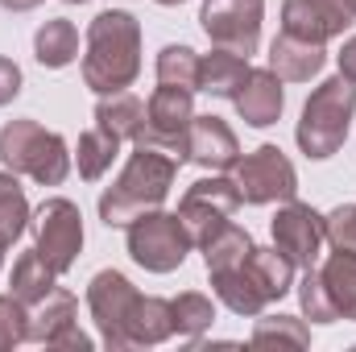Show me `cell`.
Instances as JSON below:
<instances>
[{
  "mask_svg": "<svg viewBox=\"0 0 356 352\" xmlns=\"http://www.w3.org/2000/svg\"><path fill=\"white\" fill-rule=\"evenodd\" d=\"M141 75V21L129 8H104L88 25L83 83L95 95L129 91Z\"/></svg>",
  "mask_w": 356,
  "mask_h": 352,
  "instance_id": "1",
  "label": "cell"
},
{
  "mask_svg": "<svg viewBox=\"0 0 356 352\" xmlns=\"http://www.w3.org/2000/svg\"><path fill=\"white\" fill-rule=\"evenodd\" d=\"M178 162L175 154L154 150V145H133L124 170L116 175V182L99 195V220L108 228H124L133 224L141 211H154L170 199V186L178 178Z\"/></svg>",
  "mask_w": 356,
  "mask_h": 352,
  "instance_id": "2",
  "label": "cell"
},
{
  "mask_svg": "<svg viewBox=\"0 0 356 352\" xmlns=\"http://www.w3.org/2000/svg\"><path fill=\"white\" fill-rule=\"evenodd\" d=\"M353 116H356V83L344 79V75L323 79L319 88L307 95L302 116H298V125H294L298 150H302L311 162L336 158V154L344 150V141H348Z\"/></svg>",
  "mask_w": 356,
  "mask_h": 352,
  "instance_id": "3",
  "label": "cell"
},
{
  "mask_svg": "<svg viewBox=\"0 0 356 352\" xmlns=\"http://www.w3.org/2000/svg\"><path fill=\"white\" fill-rule=\"evenodd\" d=\"M0 162L13 175L33 178L38 186H63L75 166V154L58 133L21 116V120H8L0 129Z\"/></svg>",
  "mask_w": 356,
  "mask_h": 352,
  "instance_id": "4",
  "label": "cell"
},
{
  "mask_svg": "<svg viewBox=\"0 0 356 352\" xmlns=\"http://www.w3.org/2000/svg\"><path fill=\"white\" fill-rule=\"evenodd\" d=\"M124 249L145 273H175L195 249L191 232L182 228L178 211H141L133 224H124Z\"/></svg>",
  "mask_w": 356,
  "mask_h": 352,
  "instance_id": "5",
  "label": "cell"
},
{
  "mask_svg": "<svg viewBox=\"0 0 356 352\" xmlns=\"http://www.w3.org/2000/svg\"><path fill=\"white\" fill-rule=\"evenodd\" d=\"M232 182L241 191V203H253V207L286 203L298 195V170L277 145H257L253 154H241L232 166Z\"/></svg>",
  "mask_w": 356,
  "mask_h": 352,
  "instance_id": "6",
  "label": "cell"
},
{
  "mask_svg": "<svg viewBox=\"0 0 356 352\" xmlns=\"http://www.w3.org/2000/svg\"><path fill=\"white\" fill-rule=\"evenodd\" d=\"M29 228H33V249L54 265L58 273L75 269L79 253H83V211H79V203L54 195V199H46L33 211Z\"/></svg>",
  "mask_w": 356,
  "mask_h": 352,
  "instance_id": "7",
  "label": "cell"
},
{
  "mask_svg": "<svg viewBox=\"0 0 356 352\" xmlns=\"http://www.w3.org/2000/svg\"><path fill=\"white\" fill-rule=\"evenodd\" d=\"M236 207H241V191H236L232 175H207V178H199V182H191V186L182 191V199H178V220H182V228L191 232V241H195V249H199L220 224H228V220L236 216Z\"/></svg>",
  "mask_w": 356,
  "mask_h": 352,
  "instance_id": "8",
  "label": "cell"
},
{
  "mask_svg": "<svg viewBox=\"0 0 356 352\" xmlns=\"http://www.w3.org/2000/svg\"><path fill=\"white\" fill-rule=\"evenodd\" d=\"M261 21H266V0H203L199 25L211 46L236 50V54H257L261 46Z\"/></svg>",
  "mask_w": 356,
  "mask_h": 352,
  "instance_id": "9",
  "label": "cell"
},
{
  "mask_svg": "<svg viewBox=\"0 0 356 352\" xmlns=\"http://www.w3.org/2000/svg\"><path fill=\"white\" fill-rule=\"evenodd\" d=\"M269 237H273V249L294 265V269L319 265V253H323V245H327L323 216H319L311 203H298V199H286V203L277 207V216L269 220Z\"/></svg>",
  "mask_w": 356,
  "mask_h": 352,
  "instance_id": "10",
  "label": "cell"
},
{
  "mask_svg": "<svg viewBox=\"0 0 356 352\" xmlns=\"http://www.w3.org/2000/svg\"><path fill=\"white\" fill-rule=\"evenodd\" d=\"M137 294L141 290L120 269H99L88 282V311H91V319H95L99 340L112 352H129L124 349V323H129V311H133Z\"/></svg>",
  "mask_w": 356,
  "mask_h": 352,
  "instance_id": "11",
  "label": "cell"
},
{
  "mask_svg": "<svg viewBox=\"0 0 356 352\" xmlns=\"http://www.w3.org/2000/svg\"><path fill=\"white\" fill-rule=\"evenodd\" d=\"M191 120H195V91L158 83L154 95L145 99V133H141L137 145L166 150L182 162V137H186Z\"/></svg>",
  "mask_w": 356,
  "mask_h": 352,
  "instance_id": "12",
  "label": "cell"
},
{
  "mask_svg": "<svg viewBox=\"0 0 356 352\" xmlns=\"http://www.w3.org/2000/svg\"><path fill=\"white\" fill-rule=\"evenodd\" d=\"M236 158H241V141H236L232 125L220 120V116H211V112L207 116L195 112V120H191V129L182 137V162L203 166L211 175H224V170L236 166Z\"/></svg>",
  "mask_w": 356,
  "mask_h": 352,
  "instance_id": "13",
  "label": "cell"
},
{
  "mask_svg": "<svg viewBox=\"0 0 356 352\" xmlns=\"http://www.w3.org/2000/svg\"><path fill=\"white\" fill-rule=\"evenodd\" d=\"M353 25V13L344 0H282V33H294L302 42L327 46L332 38H344Z\"/></svg>",
  "mask_w": 356,
  "mask_h": 352,
  "instance_id": "14",
  "label": "cell"
},
{
  "mask_svg": "<svg viewBox=\"0 0 356 352\" xmlns=\"http://www.w3.org/2000/svg\"><path fill=\"white\" fill-rule=\"evenodd\" d=\"M327 67V50L319 42H302L294 33H277L269 42V71L282 83H311Z\"/></svg>",
  "mask_w": 356,
  "mask_h": 352,
  "instance_id": "15",
  "label": "cell"
},
{
  "mask_svg": "<svg viewBox=\"0 0 356 352\" xmlns=\"http://www.w3.org/2000/svg\"><path fill=\"white\" fill-rule=\"evenodd\" d=\"M232 104H236V112H241L245 125L269 129V125H277V116L286 108V88H282V79L269 67H261V71H249L245 88L232 95Z\"/></svg>",
  "mask_w": 356,
  "mask_h": 352,
  "instance_id": "16",
  "label": "cell"
},
{
  "mask_svg": "<svg viewBox=\"0 0 356 352\" xmlns=\"http://www.w3.org/2000/svg\"><path fill=\"white\" fill-rule=\"evenodd\" d=\"M175 336V311L170 298L158 294H137L129 323H124V349H158Z\"/></svg>",
  "mask_w": 356,
  "mask_h": 352,
  "instance_id": "17",
  "label": "cell"
},
{
  "mask_svg": "<svg viewBox=\"0 0 356 352\" xmlns=\"http://www.w3.org/2000/svg\"><path fill=\"white\" fill-rule=\"evenodd\" d=\"M249 71L253 67H249L245 54L224 50V46H211V54H199V91L220 95V99H232L236 91L245 88Z\"/></svg>",
  "mask_w": 356,
  "mask_h": 352,
  "instance_id": "18",
  "label": "cell"
},
{
  "mask_svg": "<svg viewBox=\"0 0 356 352\" xmlns=\"http://www.w3.org/2000/svg\"><path fill=\"white\" fill-rule=\"evenodd\" d=\"M71 323H79V303H75L71 290L54 286L42 303L29 307V344H46V349H50L54 336L67 332Z\"/></svg>",
  "mask_w": 356,
  "mask_h": 352,
  "instance_id": "19",
  "label": "cell"
},
{
  "mask_svg": "<svg viewBox=\"0 0 356 352\" xmlns=\"http://www.w3.org/2000/svg\"><path fill=\"white\" fill-rule=\"evenodd\" d=\"M323 278V290L336 307V319L356 323V249H332L327 262L315 265Z\"/></svg>",
  "mask_w": 356,
  "mask_h": 352,
  "instance_id": "20",
  "label": "cell"
},
{
  "mask_svg": "<svg viewBox=\"0 0 356 352\" xmlns=\"http://www.w3.org/2000/svg\"><path fill=\"white\" fill-rule=\"evenodd\" d=\"M207 278H211L216 298H220L232 315H241V319H257L269 307V298L257 290V282L245 273V262L232 265V269H216V273H207Z\"/></svg>",
  "mask_w": 356,
  "mask_h": 352,
  "instance_id": "21",
  "label": "cell"
},
{
  "mask_svg": "<svg viewBox=\"0 0 356 352\" xmlns=\"http://www.w3.org/2000/svg\"><path fill=\"white\" fill-rule=\"evenodd\" d=\"M95 125L116 133L120 141H141L145 133V99H137L133 91H112L95 99Z\"/></svg>",
  "mask_w": 356,
  "mask_h": 352,
  "instance_id": "22",
  "label": "cell"
},
{
  "mask_svg": "<svg viewBox=\"0 0 356 352\" xmlns=\"http://www.w3.org/2000/svg\"><path fill=\"white\" fill-rule=\"evenodd\" d=\"M54 286H58V269L46 262L38 249L21 253V257L13 262V273H8V294H13L17 303L33 307V303H42Z\"/></svg>",
  "mask_w": 356,
  "mask_h": 352,
  "instance_id": "23",
  "label": "cell"
},
{
  "mask_svg": "<svg viewBox=\"0 0 356 352\" xmlns=\"http://www.w3.org/2000/svg\"><path fill=\"white\" fill-rule=\"evenodd\" d=\"M33 58H38L42 67H50V71L71 67V63L79 58V29H75V21H67V17L46 21V25L33 33Z\"/></svg>",
  "mask_w": 356,
  "mask_h": 352,
  "instance_id": "24",
  "label": "cell"
},
{
  "mask_svg": "<svg viewBox=\"0 0 356 352\" xmlns=\"http://www.w3.org/2000/svg\"><path fill=\"white\" fill-rule=\"evenodd\" d=\"M245 273L257 282V290L266 294L269 303H277V298H286V294L294 290V265L286 262L273 245H269V249L253 245L249 257H245Z\"/></svg>",
  "mask_w": 356,
  "mask_h": 352,
  "instance_id": "25",
  "label": "cell"
},
{
  "mask_svg": "<svg viewBox=\"0 0 356 352\" xmlns=\"http://www.w3.org/2000/svg\"><path fill=\"white\" fill-rule=\"evenodd\" d=\"M199 249H203V265H207V273H216V269H232V265L245 262L249 249H253V237H249V228H241L236 220H228V224H220Z\"/></svg>",
  "mask_w": 356,
  "mask_h": 352,
  "instance_id": "26",
  "label": "cell"
},
{
  "mask_svg": "<svg viewBox=\"0 0 356 352\" xmlns=\"http://www.w3.org/2000/svg\"><path fill=\"white\" fill-rule=\"evenodd\" d=\"M120 137L116 133H108V129H88L83 137H79V150H75V166H79V178H88V182H99V178L112 170V162L120 158Z\"/></svg>",
  "mask_w": 356,
  "mask_h": 352,
  "instance_id": "27",
  "label": "cell"
},
{
  "mask_svg": "<svg viewBox=\"0 0 356 352\" xmlns=\"http://www.w3.org/2000/svg\"><path fill=\"white\" fill-rule=\"evenodd\" d=\"M33 211L25 199V186L17 182L13 170H0V245H17L29 228Z\"/></svg>",
  "mask_w": 356,
  "mask_h": 352,
  "instance_id": "28",
  "label": "cell"
},
{
  "mask_svg": "<svg viewBox=\"0 0 356 352\" xmlns=\"http://www.w3.org/2000/svg\"><path fill=\"white\" fill-rule=\"evenodd\" d=\"M170 311H175V336L186 340H199L216 323V303L199 290H182L178 298H170Z\"/></svg>",
  "mask_w": 356,
  "mask_h": 352,
  "instance_id": "29",
  "label": "cell"
},
{
  "mask_svg": "<svg viewBox=\"0 0 356 352\" xmlns=\"http://www.w3.org/2000/svg\"><path fill=\"white\" fill-rule=\"evenodd\" d=\"M158 83L199 91V54L191 46H162L158 50Z\"/></svg>",
  "mask_w": 356,
  "mask_h": 352,
  "instance_id": "30",
  "label": "cell"
},
{
  "mask_svg": "<svg viewBox=\"0 0 356 352\" xmlns=\"http://www.w3.org/2000/svg\"><path fill=\"white\" fill-rule=\"evenodd\" d=\"M294 344V349H307L311 344V328H307V319H298V315H266V319H257V328H253V344Z\"/></svg>",
  "mask_w": 356,
  "mask_h": 352,
  "instance_id": "31",
  "label": "cell"
},
{
  "mask_svg": "<svg viewBox=\"0 0 356 352\" xmlns=\"http://www.w3.org/2000/svg\"><path fill=\"white\" fill-rule=\"evenodd\" d=\"M298 303H302V319H311V323H336V307H332V298H327L323 278H319V269H315V265H311V269H302Z\"/></svg>",
  "mask_w": 356,
  "mask_h": 352,
  "instance_id": "32",
  "label": "cell"
},
{
  "mask_svg": "<svg viewBox=\"0 0 356 352\" xmlns=\"http://www.w3.org/2000/svg\"><path fill=\"white\" fill-rule=\"evenodd\" d=\"M29 340V307L13 294H0V352L17 349Z\"/></svg>",
  "mask_w": 356,
  "mask_h": 352,
  "instance_id": "33",
  "label": "cell"
},
{
  "mask_svg": "<svg viewBox=\"0 0 356 352\" xmlns=\"http://www.w3.org/2000/svg\"><path fill=\"white\" fill-rule=\"evenodd\" d=\"M327 245L332 249H356V203H340L323 216Z\"/></svg>",
  "mask_w": 356,
  "mask_h": 352,
  "instance_id": "34",
  "label": "cell"
},
{
  "mask_svg": "<svg viewBox=\"0 0 356 352\" xmlns=\"http://www.w3.org/2000/svg\"><path fill=\"white\" fill-rule=\"evenodd\" d=\"M21 95V67L13 63V58H4L0 54V108L4 104H13Z\"/></svg>",
  "mask_w": 356,
  "mask_h": 352,
  "instance_id": "35",
  "label": "cell"
},
{
  "mask_svg": "<svg viewBox=\"0 0 356 352\" xmlns=\"http://www.w3.org/2000/svg\"><path fill=\"white\" fill-rule=\"evenodd\" d=\"M91 344H95V340H91L88 332H83V328H79V323H71V328H67V332H58V336H54V344H50V349H71V352H91Z\"/></svg>",
  "mask_w": 356,
  "mask_h": 352,
  "instance_id": "36",
  "label": "cell"
},
{
  "mask_svg": "<svg viewBox=\"0 0 356 352\" xmlns=\"http://www.w3.org/2000/svg\"><path fill=\"white\" fill-rule=\"evenodd\" d=\"M336 63H340V75H344V79H353V83H356V33L348 38V42H344V50L336 54Z\"/></svg>",
  "mask_w": 356,
  "mask_h": 352,
  "instance_id": "37",
  "label": "cell"
},
{
  "mask_svg": "<svg viewBox=\"0 0 356 352\" xmlns=\"http://www.w3.org/2000/svg\"><path fill=\"white\" fill-rule=\"evenodd\" d=\"M42 0H0V8H8V13H29V8H38Z\"/></svg>",
  "mask_w": 356,
  "mask_h": 352,
  "instance_id": "38",
  "label": "cell"
},
{
  "mask_svg": "<svg viewBox=\"0 0 356 352\" xmlns=\"http://www.w3.org/2000/svg\"><path fill=\"white\" fill-rule=\"evenodd\" d=\"M154 4H166V8H175V4H182V0H154Z\"/></svg>",
  "mask_w": 356,
  "mask_h": 352,
  "instance_id": "39",
  "label": "cell"
},
{
  "mask_svg": "<svg viewBox=\"0 0 356 352\" xmlns=\"http://www.w3.org/2000/svg\"><path fill=\"white\" fill-rule=\"evenodd\" d=\"M344 8H348V13L356 17V0H344Z\"/></svg>",
  "mask_w": 356,
  "mask_h": 352,
  "instance_id": "40",
  "label": "cell"
},
{
  "mask_svg": "<svg viewBox=\"0 0 356 352\" xmlns=\"http://www.w3.org/2000/svg\"><path fill=\"white\" fill-rule=\"evenodd\" d=\"M4 249H8V245H0V269H4Z\"/></svg>",
  "mask_w": 356,
  "mask_h": 352,
  "instance_id": "41",
  "label": "cell"
},
{
  "mask_svg": "<svg viewBox=\"0 0 356 352\" xmlns=\"http://www.w3.org/2000/svg\"><path fill=\"white\" fill-rule=\"evenodd\" d=\"M63 4H88V0H63Z\"/></svg>",
  "mask_w": 356,
  "mask_h": 352,
  "instance_id": "42",
  "label": "cell"
}]
</instances>
